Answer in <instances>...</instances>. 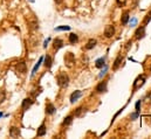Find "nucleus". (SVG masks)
<instances>
[{"instance_id":"obj_1","label":"nucleus","mask_w":151,"mask_h":139,"mask_svg":"<svg viewBox=\"0 0 151 139\" xmlns=\"http://www.w3.org/2000/svg\"><path fill=\"white\" fill-rule=\"evenodd\" d=\"M56 82L60 88H67L69 84V76L66 73H60L56 77Z\"/></svg>"},{"instance_id":"obj_2","label":"nucleus","mask_w":151,"mask_h":139,"mask_svg":"<svg viewBox=\"0 0 151 139\" xmlns=\"http://www.w3.org/2000/svg\"><path fill=\"white\" fill-rule=\"evenodd\" d=\"M63 60H64V64H66V67L68 68H73L75 64V55L73 54V53L68 52L64 54L63 56Z\"/></svg>"},{"instance_id":"obj_3","label":"nucleus","mask_w":151,"mask_h":139,"mask_svg":"<svg viewBox=\"0 0 151 139\" xmlns=\"http://www.w3.org/2000/svg\"><path fill=\"white\" fill-rule=\"evenodd\" d=\"M145 81H147V76H145V75H139V76L136 78L134 82V91L137 89H141V87L144 85Z\"/></svg>"},{"instance_id":"obj_4","label":"nucleus","mask_w":151,"mask_h":139,"mask_svg":"<svg viewBox=\"0 0 151 139\" xmlns=\"http://www.w3.org/2000/svg\"><path fill=\"white\" fill-rule=\"evenodd\" d=\"M107 87H108V82L107 81H102V82H100L99 84L96 85V88H95V91L97 93H103L107 91Z\"/></svg>"},{"instance_id":"obj_5","label":"nucleus","mask_w":151,"mask_h":139,"mask_svg":"<svg viewBox=\"0 0 151 139\" xmlns=\"http://www.w3.org/2000/svg\"><path fill=\"white\" fill-rule=\"evenodd\" d=\"M114 35H115V27L112 26V25H108V26H105L104 36L107 37V39H110V37H112Z\"/></svg>"},{"instance_id":"obj_6","label":"nucleus","mask_w":151,"mask_h":139,"mask_svg":"<svg viewBox=\"0 0 151 139\" xmlns=\"http://www.w3.org/2000/svg\"><path fill=\"white\" fill-rule=\"evenodd\" d=\"M145 36V26H139L135 32V39L141 40Z\"/></svg>"},{"instance_id":"obj_7","label":"nucleus","mask_w":151,"mask_h":139,"mask_svg":"<svg viewBox=\"0 0 151 139\" xmlns=\"http://www.w3.org/2000/svg\"><path fill=\"white\" fill-rule=\"evenodd\" d=\"M28 27H29V29H36L37 27H39V21H37V19L35 16H29L28 18Z\"/></svg>"},{"instance_id":"obj_8","label":"nucleus","mask_w":151,"mask_h":139,"mask_svg":"<svg viewBox=\"0 0 151 139\" xmlns=\"http://www.w3.org/2000/svg\"><path fill=\"white\" fill-rule=\"evenodd\" d=\"M33 102H34V101L32 99V98H25V99L22 101V104H21V109H22V111L28 110V109L32 107Z\"/></svg>"},{"instance_id":"obj_9","label":"nucleus","mask_w":151,"mask_h":139,"mask_svg":"<svg viewBox=\"0 0 151 139\" xmlns=\"http://www.w3.org/2000/svg\"><path fill=\"white\" fill-rule=\"evenodd\" d=\"M15 70H17L18 73H20V74H25V73H26V70H27V65H26V63H25L24 61H21V62L17 63V65H15Z\"/></svg>"},{"instance_id":"obj_10","label":"nucleus","mask_w":151,"mask_h":139,"mask_svg":"<svg viewBox=\"0 0 151 139\" xmlns=\"http://www.w3.org/2000/svg\"><path fill=\"white\" fill-rule=\"evenodd\" d=\"M122 61H123V56H122V54H120L116 59H115V61H114V64H112V70H117L118 68H120V65L122 64Z\"/></svg>"},{"instance_id":"obj_11","label":"nucleus","mask_w":151,"mask_h":139,"mask_svg":"<svg viewBox=\"0 0 151 139\" xmlns=\"http://www.w3.org/2000/svg\"><path fill=\"white\" fill-rule=\"evenodd\" d=\"M62 47H63V41H62L61 39H59V37H56V39L53 41V48H54V50H59V49H61Z\"/></svg>"},{"instance_id":"obj_12","label":"nucleus","mask_w":151,"mask_h":139,"mask_svg":"<svg viewBox=\"0 0 151 139\" xmlns=\"http://www.w3.org/2000/svg\"><path fill=\"white\" fill-rule=\"evenodd\" d=\"M47 132V129H46V125H45V123H42L41 125L37 127V131H36V136L37 137H44L45 135H46Z\"/></svg>"},{"instance_id":"obj_13","label":"nucleus","mask_w":151,"mask_h":139,"mask_svg":"<svg viewBox=\"0 0 151 139\" xmlns=\"http://www.w3.org/2000/svg\"><path fill=\"white\" fill-rule=\"evenodd\" d=\"M81 96H82L81 90H76V91H74L72 95H70V103H75L80 97H81Z\"/></svg>"},{"instance_id":"obj_14","label":"nucleus","mask_w":151,"mask_h":139,"mask_svg":"<svg viewBox=\"0 0 151 139\" xmlns=\"http://www.w3.org/2000/svg\"><path fill=\"white\" fill-rule=\"evenodd\" d=\"M9 136H11L12 138H17L20 136V129L17 127V126H12L11 129H9Z\"/></svg>"},{"instance_id":"obj_15","label":"nucleus","mask_w":151,"mask_h":139,"mask_svg":"<svg viewBox=\"0 0 151 139\" xmlns=\"http://www.w3.org/2000/svg\"><path fill=\"white\" fill-rule=\"evenodd\" d=\"M85 112H87V109L83 108V107H79L75 110V117H83V116L85 115Z\"/></svg>"},{"instance_id":"obj_16","label":"nucleus","mask_w":151,"mask_h":139,"mask_svg":"<svg viewBox=\"0 0 151 139\" xmlns=\"http://www.w3.org/2000/svg\"><path fill=\"white\" fill-rule=\"evenodd\" d=\"M96 43H97V41L95 39H90V40H88V42H87V45L84 46V48L87 50H90V49H93V48L96 46Z\"/></svg>"},{"instance_id":"obj_17","label":"nucleus","mask_w":151,"mask_h":139,"mask_svg":"<svg viewBox=\"0 0 151 139\" xmlns=\"http://www.w3.org/2000/svg\"><path fill=\"white\" fill-rule=\"evenodd\" d=\"M44 62H45V63H44V65H45V67H46V68H48V69H49V68L52 67V63H53V61H52V57H50V55L47 54L46 56L44 57Z\"/></svg>"},{"instance_id":"obj_18","label":"nucleus","mask_w":151,"mask_h":139,"mask_svg":"<svg viewBox=\"0 0 151 139\" xmlns=\"http://www.w3.org/2000/svg\"><path fill=\"white\" fill-rule=\"evenodd\" d=\"M55 112V107L53 103H47L46 104V113L47 115H53Z\"/></svg>"},{"instance_id":"obj_19","label":"nucleus","mask_w":151,"mask_h":139,"mask_svg":"<svg viewBox=\"0 0 151 139\" xmlns=\"http://www.w3.org/2000/svg\"><path fill=\"white\" fill-rule=\"evenodd\" d=\"M129 12L128 11H125V12H123V14H122V16H121V22H122V25H127L128 22H129Z\"/></svg>"},{"instance_id":"obj_20","label":"nucleus","mask_w":151,"mask_h":139,"mask_svg":"<svg viewBox=\"0 0 151 139\" xmlns=\"http://www.w3.org/2000/svg\"><path fill=\"white\" fill-rule=\"evenodd\" d=\"M42 61H44V57H40V60H39V62L36 63V64L34 65V68H33V70H32V74H31V77H33L35 74H36V71H37V69L40 68V64L42 63Z\"/></svg>"},{"instance_id":"obj_21","label":"nucleus","mask_w":151,"mask_h":139,"mask_svg":"<svg viewBox=\"0 0 151 139\" xmlns=\"http://www.w3.org/2000/svg\"><path fill=\"white\" fill-rule=\"evenodd\" d=\"M68 40H69L70 43L75 45L77 41H79V36H77L75 33H70V34H69V39H68Z\"/></svg>"},{"instance_id":"obj_22","label":"nucleus","mask_w":151,"mask_h":139,"mask_svg":"<svg viewBox=\"0 0 151 139\" xmlns=\"http://www.w3.org/2000/svg\"><path fill=\"white\" fill-rule=\"evenodd\" d=\"M72 123H73V116L69 115V116H67V117L63 119V123H62V125H63V126H68V125H70Z\"/></svg>"},{"instance_id":"obj_23","label":"nucleus","mask_w":151,"mask_h":139,"mask_svg":"<svg viewBox=\"0 0 151 139\" xmlns=\"http://www.w3.org/2000/svg\"><path fill=\"white\" fill-rule=\"evenodd\" d=\"M104 64H105V59H104V57H101V59L96 60V62H95V65H96L97 68H102Z\"/></svg>"},{"instance_id":"obj_24","label":"nucleus","mask_w":151,"mask_h":139,"mask_svg":"<svg viewBox=\"0 0 151 139\" xmlns=\"http://www.w3.org/2000/svg\"><path fill=\"white\" fill-rule=\"evenodd\" d=\"M150 21H151V11H150L149 13L147 14V15H145L144 20H143V25H144V26H145V25H148Z\"/></svg>"},{"instance_id":"obj_25","label":"nucleus","mask_w":151,"mask_h":139,"mask_svg":"<svg viewBox=\"0 0 151 139\" xmlns=\"http://www.w3.org/2000/svg\"><path fill=\"white\" fill-rule=\"evenodd\" d=\"M5 99H6V92H5L4 90H0V104H1Z\"/></svg>"},{"instance_id":"obj_26","label":"nucleus","mask_w":151,"mask_h":139,"mask_svg":"<svg viewBox=\"0 0 151 139\" xmlns=\"http://www.w3.org/2000/svg\"><path fill=\"white\" fill-rule=\"evenodd\" d=\"M70 27L69 26H61V27H56L55 31H69Z\"/></svg>"},{"instance_id":"obj_27","label":"nucleus","mask_w":151,"mask_h":139,"mask_svg":"<svg viewBox=\"0 0 151 139\" xmlns=\"http://www.w3.org/2000/svg\"><path fill=\"white\" fill-rule=\"evenodd\" d=\"M125 2H127V0H116V4H117L120 7L124 6V5H125Z\"/></svg>"},{"instance_id":"obj_28","label":"nucleus","mask_w":151,"mask_h":139,"mask_svg":"<svg viewBox=\"0 0 151 139\" xmlns=\"http://www.w3.org/2000/svg\"><path fill=\"white\" fill-rule=\"evenodd\" d=\"M139 107H141V101H137L135 108H136V112H138V113H139Z\"/></svg>"},{"instance_id":"obj_29","label":"nucleus","mask_w":151,"mask_h":139,"mask_svg":"<svg viewBox=\"0 0 151 139\" xmlns=\"http://www.w3.org/2000/svg\"><path fill=\"white\" fill-rule=\"evenodd\" d=\"M138 115H139L138 112H134V113H131V115H130V117H131V119H132V120H135L136 118L138 117Z\"/></svg>"},{"instance_id":"obj_30","label":"nucleus","mask_w":151,"mask_h":139,"mask_svg":"<svg viewBox=\"0 0 151 139\" xmlns=\"http://www.w3.org/2000/svg\"><path fill=\"white\" fill-rule=\"evenodd\" d=\"M144 99L147 101V102H151V92H149L147 96H145V98H144Z\"/></svg>"},{"instance_id":"obj_31","label":"nucleus","mask_w":151,"mask_h":139,"mask_svg":"<svg viewBox=\"0 0 151 139\" xmlns=\"http://www.w3.org/2000/svg\"><path fill=\"white\" fill-rule=\"evenodd\" d=\"M49 41H50V39H47L46 41H45V43H44V48H47V46H48V43H49Z\"/></svg>"},{"instance_id":"obj_32","label":"nucleus","mask_w":151,"mask_h":139,"mask_svg":"<svg viewBox=\"0 0 151 139\" xmlns=\"http://www.w3.org/2000/svg\"><path fill=\"white\" fill-rule=\"evenodd\" d=\"M131 45H132V42H131V41H129V42H128V43H127V49H129Z\"/></svg>"},{"instance_id":"obj_33","label":"nucleus","mask_w":151,"mask_h":139,"mask_svg":"<svg viewBox=\"0 0 151 139\" xmlns=\"http://www.w3.org/2000/svg\"><path fill=\"white\" fill-rule=\"evenodd\" d=\"M136 22H137V20L134 19V20H132V21H131V25H136Z\"/></svg>"},{"instance_id":"obj_34","label":"nucleus","mask_w":151,"mask_h":139,"mask_svg":"<svg viewBox=\"0 0 151 139\" xmlns=\"http://www.w3.org/2000/svg\"><path fill=\"white\" fill-rule=\"evenodd\" d=\"M55 1H56V2H57V4H60V2H61V1H62V0H55Z\"/></svg>"},{"instance_id":"obj_35","label":"nucleus","mask_w":151,"mask_h":139,"mask_svg":"<svg viewBox=\"0 0 151 139\" xmlns=\"http://www.w3.org/2000/svg\"><path fill=\"white\" fill-rule=\"evenodd\" d=\"M1 117H2V113H1V112H0V118H1Z\"/></svg>"},{"instance_id":"obj_36","label":"nucleus","mask_w":151,"mask_h":139,"mask_svg":"<svg viewBox=\"0 0 151 139\" xmlns=\"http://www.w3.org/2000/svg\"><path fill=\"white\" fill-rule=\"evenodd\" d=\"M31 1H32V2H34V0H31Z\"/></svg>"},{"instance_id":"obj_37","label":"nucleus","mask_w":151,"mask_h":139,"mask_svg":"<svg viewBox=\"0 0 151 139\" xmlns=\"http://www.w3.org/2000/svg\"><path fill=\"white\" fill-rule=\"evenodd\" d=\"M150 70H151V65H150Z\"/></svg>"},{"instance_id":"obj_38","label":"nucleus","mask_w":151,"mask_h":139,"mask_svg":"<svg viewBox=\"0 0 151 139\" xmlns=\"http://www.w3.org/2000/svg\"><path fill=\"white\" fill-rule=\"evenodd\" d=\"M150 122H151V117H150Z\"/></svg>"}]
</instances>
